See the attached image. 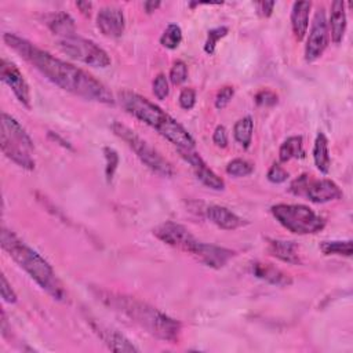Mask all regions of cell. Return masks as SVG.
<instances>
[{
    "mask_svg": "<svg viewBox=\"0 0 353 353\" xmlns=\"http://www.w3.org/2000/svg\"><path fill=\"white\" fill-rule=\"evenodd\" d=\"M229 32V28L228 27H217L214 29H210L208 34H207V39H206V43H204V51L208 54V56H212L215 53V47H217V43L225 38Z\"/></svg>",
    "mask_w": 353,
    "mask_h": 353,
    "instance_id": "4dcf8cb0",
    "label": "cell"
},
{
    "mask_svg": "<svg viewBox=\"0 0 353 353\" xmlns=\"http://www.w3.org/2000/svg\"><path fill=\"white\" fill-rule=\"evenodd\" d=\"M290 192L295 196H305L313 203H328L342 199L341 188L331 180H315L309 174H302L290 185Z\"/></svg>",
    "mask_w": 353,
    "mask_h": 353,
    "instance_id": "ba28073f",
    "label": "cell"
},
{
    "mask_svg": "<svg viewBox=\"0 0 353 353\" xmlns=\"http://www.w3.org/2000/svg\"><path fill=\"white\" fill-rule=\"evenodd\" d=\"M119 101L127 113L156 130L178 149H195L193 137L169 113H166V110L151 102L148 98L125 90L119 94Z\"/></svg>",
    "mask_w": 353,
    "mask_h": 353,
    "instance_id": "277c9868",
    "label": "cell"
},
{
    "mask_svg": "<svg viewBox=\"0 0 353 353\" xmlns=\"http://www.w3.org/2000/svg\"><path fill=\"white\" fill-rule=\"evenodd\" d=\"M162 6L160 2H155V0H148V2L144 3V9L148 14H152L154 12H156L159 8Z\"/></svg>",
    "mask_w": 353,
    "mask_h": 353,
    "instance_id": "7bdbcfd3",
    "label": "cell"
},
{
    "mask_svg": "<svg viewBox=\"0 0 353 353\" xmlns=\"http://www.w3.org/2000/svg\"><path fill=\"white\" fill-rule=\"evenodd\" d=\"M320 250L324 256H339V257H352V241H332L323 242Z\"/></svg>",
    "mask_w": 353,
    "mask_h": 353,
    "instance_id": "4316f807",
    "label": "cell"
},
{
    "mask_svg": "<svg viewBox=\"0 0 353 353\" xmlns=\"http://www.w3.org/2000/svg\"><path fill=\"white\" fill-rule=\"evenodd\" d=\"M0 147H2L3 155L10 159L13 163H16L19 167L32 171L35 170V159L32 158V151L21 145L20 143L14 141L10 136H8L5 132L0 133Z\"/></svg>",
    "mask_w": 353,
    "mask_h": 353,
    "instance_id": "9a60e30c",
    "label": "cell"
},
{
    "mask_svg": "<svg viewBox=\"0 0 353 353\" xmlns=\"http://www.w3.org/2000/svg\"><path fill=\"white\" fill-rule=\"evenodd\" d=\"M97 297L108 308L127 317L151 335L170 343H177L180 341L182 330L181 323L160 312L155 306L134 297L114 294L109 291L97 290Z\"/></svg>",
    "mask_w": 353,
    "mask_h": 353,
    "instance_id": "7a4b0ae2",
    "label": "cell"
},
{
    "mask_svg": "<svg viewBox=\"0 0 353 353\" xmlns=\"http://www.w3.org/2000/svg\"><path fill=\"white\" fill-rule=\"evenodd\" d=\"M154 234L160 242H163L174 249L189 253L191 256H195V253L197 252V249L202 243L200 241H197L193 236L189 229H186L184 225L173 222V221L159 225L154 230Z\"/></svg>",
    "mask_w": 353,
    "mask_h": 353,
    "instance_id": "9c48e42d",
    "label": "cell"
},
{
    "mask_svg": "<svg viewBox=\"0 0 353 353\" xmlns=\"http://www.w3.org/2000/svg\"><path fill=\"white\" fill-rule=\"evenodd\" d=\"M253 133H254V122L252 116H246L243 119L238 121L233 127L234 140H236L245 149L250 148Z\"/></svg>",
    "mask_w": 353,
    "mask_h": 353,
    "instance_id": "484cf974",
    "label": "cell"
},
{
    "mask_svg": "<svg viewBox=\"0 0 353 353\" xmlns=\"http://www.w3.org/2000/svg\"><path fill=\"white\" fill-rule=\"evenodd\" d=\"M49 137H50V138H51L54 143L60 144L61 147H64V148H66V149H71V151L73 149V148H72V145H71V144H69L66 140H64V138H62L60 134H57V133H53V132H49Z\"/></svg>",
    "mask_w": 353,
    "mask_h": 353,
    "instance_id": "60d3db41",
    "label": "cell"
},
{
    "mask_svg": "<svg viewBox=\"0 0 353 353\" xmlns=\"http://www.w3.org/2000/svg\"><path fill=\"white\" fill-rule=\"evenodd\" d=\"M178 102H180V106L185 110L193 109V106L196 105V91L193 88H189V87L184 88L180 94Z\"/></svg>",
    "mask_w": 353,
    "mask_h": 353,
    "instance_id": "74e56055",
    "label": "cell"
},
{
    "mask_svg": "<svg viewBox=\"0 0 353 353\" xmlns=\"http://www.w3.org/2000/svg\"><path fill=\"white\" fill-rule=\"evenodd\" d=\"M182 159L192 167L196 178L206 185L207 188L212 191H223L225 189V181L217 175L203 160V158L195 152V149H178Z\"/></svg>",
    "mask_w": 353,
    "mask_h": 353,
    "instance_id": "7c38bea8",
    "label": "cell"
},
{
    "mask_svg": "<svg viewBox=\"0 0 353 353\" xmlns=\"http://www.w3.org/2000/svg\"><path fill=\"white\" fill-rule=\"evenodd\" d=\"M90 327L93 331L98 335V338L113 352H121V353H132V352H140V349L121 331L116 328H112L109 326H105L94 319H88Z\"/></svg>",
    "mask_w": 353,
    "mask_h": 353,
    "instance_id": "4fadbf2b",
    "label": "cell"
},
{
    "mask_svg": "<svg viewBox=\"0 0 353 353\" xmlns=\"http://www.w3.org/2000/svg\"><path fill=\"white\" fill-rule=\"evenodd\" d=\"M206 215L214 225H217L223 230H234L246 225V221L243 218H241L238 214H234L233 211H230L223 206L207 207Z\"/></svg>",
    "mask_w": 353,
    "mask_h": 353,
    "instance_id": "e0dca14e",
    "label": "cell"
},
{
    "mask_svg": "<svg viewBox=\"0 0 353 353\" xmlns=\"http://www.w3.org/2000/svg\"><path fill=\"white\" fill-rule=\"evenodd\" d=\"M328 23V31L330 38L335 45H339L345 36L346 27H348V19L345 12V3L342 0H335L331 5V14Z\"/></svg>",
    "mask_w": 353,
    "mask_h": 353,
    "instance_id": "ac0fdd59",
    "label": "cell"
},
{
    "mask_svg": "<svg viewBox=\"0 0 353 353\" xmlns=\"http://www.w3.org/2000/svg\"><path fill=\"white\" fill-rule=\"evenodd\" d=\"M104 152V156H105V175H106V181L108 182H112L113 177H114V173L117 170V166H119V155H117V152L110 148V147H105L102 149Z\"/></svg>",
    "mask_w": 353,
    "mask_h": 353,
    "instance_id": "f546056e",
    "label": "cell"
},
{
    "mask_svg": "<svg viewBox=\"0 0 353 353\" xmlns=\"http://www.w3.org/2000/svg\"><path fill=\"white\" fill-rule=\"evenodd\" d=\"M275 219L295 234H315L324 229L326 221L304 204H276L271 208Z\"/></svg>",
    "mask_w": 353,
    "mask_h": 353,
    "instance_id": "5b68a950",
    "label": "cell"
},
{
    "mask_svg": "<svg viewBox=\"0 0 353 353\" xmlns=\"http://www.w3.org/2000/svg\"><path fill=\"white\" fill-rule=\"evenodd\" d=\"M268 252L272 257L291 264V265H298L301 264V256H300V247L295 242H289V241H278L272 239L268 243Z\"/></svg>",
    "mask_w": 353,
    "mask_h": 353,
    "instance_id": "ffe728a7",
    "label": "cell"
},
{
    "mask_svg": "<svg viewBox=\"0 0 353 353\" xmlns=\"http://www.w3.org/2000/svg\"><path fill=\"white\" fill-rule=\"evenodd\" d=\"M182 42V29L177 24H170L160 36V45L169 50H175Z\"/></svg>",
    "mask_w": 353,
    "mask_h": 353,
    "instance_id": "83f0119b",
    "label": "cell"
},
{
    "mask_svg": "<svg viewBox=\"0 0 353 353\" xmlns=\"http://www.w3.org/2000/svg\"><path fill=\"white\" fill-rule=\"evenodd\" d=\"M0 294H2V298L5 302H9V304L17 302V294L13 290L12 284L8 282L5 275H2V278H0Z\"/></svg>",
    "mask_w": 353,
    "mask_h": 353,
    "instance_id": "8d00e7d4",
    "label": "cell"
},
{
    "mask_svg": "<svg viewBox=\"0 0 353 353\" xmlns=\"http://www.w3.org/2000/svg\"><path fill=\"white\" fill-rule=\"evenodd\" d=\"M58 47L72 60L94 68H106L110 65V57L93 40L73 35L58 40Z\"/></svg>",
    "mask_w": 353,
    "mask_h": 353,
    "instance_id": "52a82bcc",
    "label": "cell"
},
{
    "mask_svg": "<svg viewBox=\"0 0 353 353\" xmlns=\"http://www.w3.org/2000/svg\"><path fill=\"white\" fill-rule=\"evenodd\" d=\"M304 155V138L301 136L289 137L279 149V159L282 163H287L293 159H302Z\"/></svg>",
    "mask_w": 353,
    "mask_h": 353,
    "instance_id": "d4e9b609",
    "label": "cell"
},
{
    "mask_svg": "<svg viewBox=\"0 0 353 353\" xmlns=\"http://www.w3.org/2000/svg\"><path fill=\"white\" fill-rule=\"evenodd\" d=\"M279 102V97L272 90L264 88L256 94V104L258 106H275Z\"/></svg>",
    "mask_w": 353,
    "mask_h": 353,
    "instance_id": "e575fe53",
    "label": "cell"
},
{
    "mask_svg": "<svg viewBox=\"0 0 353 353\" xmlns=\"http://www.w3.org/2000/svg\"><path fill=\"white\" fill-rule=\"evenodd\" d=\"M254 171V165L250 163L246 159H233L228 166H226V173L232 177L242 178L253 174Z\"/></svg>",
    "mask_w": 353,
    "mask_h": 353,
    "instance_id": "f1b7e54d",
    "label": "cell"
},
{
    "mask_svg": "<svg viewBox=\"0 0 353 353\" xmlns=\"http://www.w3.org/2000/svg\"><path fill=\"white\" fill-rule=\"evenodd\" d=\"M267 178L272 184H283L290 178V174L283 166H280L279 163H273L267 174Z\"/></svg>",
    "mask_w": 353,
    "mask_h": 353,
    "instance_id": "836d02e7",
    "label": "cell"
},
{
    "mask_svg": "<svg viewBox=\"0 0 353 353\" xmlns=\"http://www.w3.org/2000/svg\"><path fill=\"white\" fill-rule=\"evenodd\" d=\"M169 79L174 86H180V84L185 83L188 79V65L181 60L175 61L171 66Z\"/></svg>",
    "mask_w": 353,
    "mask_h": 353,
    "instance_id": "1f68e13d",
    "label": "cell"
},
{
    "mask_svg": "<svg viewBox=\"0 0 353 353\" xmlns=\"http://www.w3.org/2000/svg\"><path fill=\"white\" fill-rule=\"evenodd\" d=\"M97 27L101 34L109 39H119L126 29L125 14L119 8L106 6L98 12Z\"/></svg>",
    "mask_w": 353,
    "mask_h": 353,
    "instance_id": "5bb4252c",
    "label": "cell"
},
{
    "mask_svg": "<svg viewBox=\"0 0 353 353\" xmlns=\"http://www.w3.org/2000/svg\"><path fill=\"white\" fill-rule=\"evenodd\" d=\"M2 249L16 261V264L24 269L36 284L51 295L57 301H66V290L56 275L53 267L34 249L24 243L17 234L6 228L2 229L0 234Z\"/></svg>",
    "mask_w": 353,
    "mask_h": 353,
    "instance_id": "3957f363",
    "label": "cell"
},
{
    "mask_svg": "<svg viewBox=\"0 0 353 353\" xmlns=\"http://www.w3.org/2000/svg\"><path fill=\"white\" fill-rule=\"evenodd\" d=\"M154 94L158 99L163 101L169 97L170 94V87H169V80L165 73H159L155 80H154Z\"/></svg>",
    "mask_w": 353,
    "mask_h": 353,
    "instance_id": "d6a6232c",
    "label": "cell"
},
{
    "mask_svg": "<svg viewBox=\"0 0 353 353\" xmlns=\"http://www.w3.org/2000/svg\"><path fill=\"white\" fill-rule=\"evenodd\" d=\"M253 275L257 279H261L269 284L279 286V287H287L293 283V279L289 273L283 272L282 269L264 263H256L253 264Z\"/></svg>",
    "mask_w": 353,
    "mask_h": 353,
    "instance_id": "d6986e66",
    "label": "cell"
},
{
    "mask_svg": "<svg viewBox=\"0 0 353 353\" xmlns=\"http://www.w3.org/2000/svg\"><path fill=\"white\" fill-rule=\"evenodd\" d=\"M234 95V88L232 86H225L222 87L218 93H217V97H215V108L222 110L223 108H226L232 98Z\"/></svg>",
    "mask_w": 353,
    "mask_h": 353,
    "instance_id": "d590c367",
    "label": "cell"
},
{
    "mask_svg": "<svg viewBox=\"0 0 353 353\" xmlns=\"http://www.w3.org/2000/svg\"><path fill=\"white\" fill-rule=\"evenodd\" d=\"M275 6H276V2H257L256 3L257 13L263 19H269L273 14Z\"/></svg>",
    "mask_w": 353,
    "mask_h": 353,
    "instance_id": "ab89813d",
    "label": "cell"
},
{
    "mask_svg": "<svg viewBox=\"0 0 353 353\" xmlns=\"http://www.w3.org/2000/svg\"><path fill=\"white\" fill-rule=\"evenodd\" d=\"M0 79L5 84H8L12 91L14 93V95L17 97V99L20 101V104H23L27 109L31 108V90L29 86L24 77V75L21 73V71L19 69V66L3 58L2 62H0Z\"/></svg>",
    "mask_w": 353,
    "mask_h": 353,
    "instance_id": "8fae6325",
    "label": "cell"
},
{
    "mask_svg": "<svg viewBox=\"0 0 353 353\" xmlns=\"http://www.w3.org/2000/svg\"><path fill=\"white\" fill-rule=\"evenodd\" d=\"M330 42V31H328V23L326 19V12L323 8H320L313 19L311 32L306 40L305 46V60L308 62H313L319 60L323 53L326 51Z\"/></svg>",
    "mask_w": 353,
    "mask_h": 353,
    "instance_id": "30bf717a",
    "label": "cell"
},
{
    "mask_svg": "<svg viewBox=\"0 0 353 353\" xmlns=\"http://www.w3.org/2000/svg\"><path fill=\"white\" fill-rule=\"evenodd\" d=\"M46 24L50 31L61 39L76 35V27L73 19L66 13H54L46 17Z\"/></svg>",
    "mask_w": 353,
    "mask_h": 353,
    "instance_id": "603a6c76",
    "label": "cell"
},
{
    "mask_svg": "<svg viewBox=\"0 0 353 353\" xmlns=\"http://www.w3.org/2000/svg\"><path fill=\"white\" fill-rule=\"evenodd\" d=\"M76 8L82 12L83 16L90 17L91 9H93V3H90V2H77V3H76Z\"/></svg>",
    "mask_w": 353,
    "mask_h": 353,
    "instance_id": "b9f144b4",
    "label": "cell"
},
{
    "mask_svg": "<svg viewBox=\"0 0 353 353\" xmlns=\"http://www.w3.org/2000/svg\"><path fill=\"white\" fill-rule=\"evenodd\" d=\"M112 132L114 133V136L123 140L134 151L137 158L149 170H152L154 173L162 175V177H167V178L174 175V169L170 165V162H167L149 143H147L144 138H141L134 130H132L130 127H127L119 122H113Z\"/></svg>",
    "mask_w": 353,
    "mask_h": 353,
    "instance_id": "8992f818",
    "label": "cell"
},
{
    "mask_svg": "<svg viewBox=\"0 0 353 353\" xmlns=\"http://www.w3.org/2000/svg\"><path fill=\"white\" fill-rule=\"evenodd\" d=\"M313 160H315L316 169L321 174H328L331 167V159L328 154V141L323 133H319L316 136V140L313 144Z\"/></svg>",
    "mask_w": 353,
    "mask_h": 353,
    "instance_id": "cb8c5ba5",
    "label": "cell"
},
{
    "mask_svg": "<svg viewBox=\"0 0 353 353\" xmlns=\"http://www.w3.org/2000/svg\"><path fill=\"white\" fill-rule=\"evenodd\" d=\"M234 257V252L219 247L215 245L208 243H200L197 253L195 254V258L202 263L203 265L212 268V269H221L223 268L232 258Z\"/></svg>",
    "mask_w": 353,
    "mask_h": 353,
    "instance_id": "2e32d148",
    "label": "cell"
},
{
    "mask_svg": "<svg viewBox=\"0 0 353 353\" xmlns=\"http://www.w3.org/2000/svg\"><path fill=\"white\" fill-rule=\"evenodd\" d=\"M312 10L311 2H295L291 9V28L295 39L298 42L304 40L308 27H309V14Z\"/></svg>",
    "mask_w": 353,
    "mask_h": 353,
    "instance_id": "44dd1931",
    "label": "cell"
},
{
    "mask_svg": "<svg viewBox=\"0 0 353 353\" xmlns=\"http://www.w3.org/2000/svg\"><path fill=\"white\" fill-rule=\"evenodd\" d=\"M212 141L218 148H226L228 147V132L223 126H218L214 130Z\"/></svg>",
    "mask_w": 353,
    "mask_h": 353,
    "instance_id": "f35d334b",
    "label": "cell"
},
{
    "mask_svg": "<svg viewBox=\"0 0 353 353\" xmlns=\"http://www.w3.org/2000/svg\"><path fill=\"white\" fill-rule=\"evenodd\" d=\"M3 40L10 49L20 54V57L29 62L57 87L87 101L105 105L114 104V97L110 90L87 71L51 56L50 53L14 34H5Z\"/></svg>",
    "mask_w": 353,
    "mask_h": 353,
    "instance_id": "6da1fadb",
    "label": "cell"
},
{
    "mask_svg": "<svg viewBox=\"0 0 353 353\" xmlns=\"http://www.w3.org/2000/svg\"><path fill=\"white\" fill-rule=\"evenodd\" d=\"M2 132L8 133L13 140H16L21 145L27 147L29 151L35 149L34 141L29 137V134L27 133V130L21 126V123L17 119H14L13 116H10L8 113L2 114Z\"/></svg>",
    "mask_w": 353,
    "mask_h": 353,
    "instance_id": "7402d4cb",
    "label": "cell"
}]
</instances>
